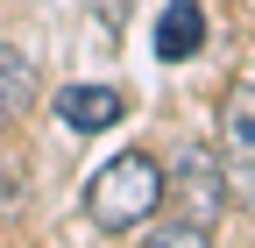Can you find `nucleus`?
<instances>
[{"label":"nucleus","instance_id":"5","mask_svg":"<svg viewBox=\"0 0 255 248\" xmlns=\"http://www.w3.org/2000/svg\"><path fill=\"white\" fill-rule=\"evenodd\" d=\"M206 50V7L199 0H170L163 21H156V57L177 64V57H199Z\"/></svg>","mask_w":255,"mask_h":248},{"label":"nucleus","instance_id":"4","mask_svg":"<svg viewBox=\"0 0 255 248\" xmlns=\"http://www.w3.org/2000/svg\"><path fill=\"white\" fill-rule=\"evenodd\" d=\"M57 114H64L71 135H100V128L121 121V92L114 85H64L57 92Z\"/></svg>","mask_w":255,"mask_h":248},{"label":"nucleus","instance_id":"1","mask_svg":"<svg viewBox=\"0 0 255 248\" xmlns=\"http://www.w3.org/2000/svg\"><path fill=\"white\" fill-rule=\"evenodd\" d=\"M163 206V170H156V156H142V149H121L114 163H100L92 170V184H85V213L100 227H142L149 213Z\"/></svg>","mask_w":255,"mask_h":248},{"label":"nucleus","instance_id":"3","mask_svg":"<svg viewBox=\"0 0 255 248\" xmlns=\"http://www.w3.org/2000/svg\"><path fill=\"white\" fill-rule=\"evenodd\" d=\"M220 177L241 206H255V85H234L220 107Z\"/></svg>","mask_w":255,"mask_h":248},{"label":"nucleus","instance_id":"2","mask_svg":"<svg viewBox=\"0 0 255 248\" xmlns=\"http://www.w3.org/2000/svg\"><path fill=\"white\" fill-rule=\"evenodd\" d=\"M170 227H163V241H206L213 227H220V213H227V177H220V163L206 156V149H184L177 156V177H170Z\"/></svg>","mask_w":255,"mask_h":248},{"label":"nucleus","instance_id":"6","mask_svg":"<svg viewBox=\"0 0 255 248\" xmlns=\"http://www.w3.org/2000/svg\"><path fill=\"white\" fill-rule=\"evenodd\" d=\"M28 107H36V64L0 43V128H14Z\"/></svg>","mask_w":255,"mask_h":248}]
</instances>
